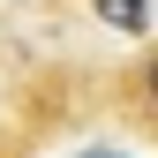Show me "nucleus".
<instances>
[{
  "label": "nucleus",
  "instance_id": "obj_1",
  "mask_svg": "<svg viewBox=\"0 0 158 158\" xmlns=\"http://www.w3.org/2000/svg\"><path fill=\"white\" fill-rule=\"evenodd\" d=\"M113 113L143 143H158V45H143L128 68H113Z\"/></svg>",
  "mask_w": 158,
  "mask_h": 158
},
{
  "label": "nucleus",
  "instance_id": "obj_2",
  "mask_svg": "<svg viewBox=\"0 0 158 158\" xmlns=\"http://www.w3.org/2000/svg\"><path fill=\"white\" fill-rule=\"evenodd\" d=\"M98 8H106L121 30H143V0H98Z\"/></svg>",
  "mask_w": 158,
  "mask_h": 158
},
{
  "label": "nucleus",
  "instance_id": "obj_3",
  "mask_svg": "<svg viewBox=\"0 0 158 158\" xmlns=\"http://www.w3.org/2000/svg\"><path fill=\"white\" fill-rule=\"evenodd\" d=\"M0 158H15V143H8V135H0Z\"/></svg>",
  "mask_w": 158,
  "mask_h": 158
}]
</instances>
